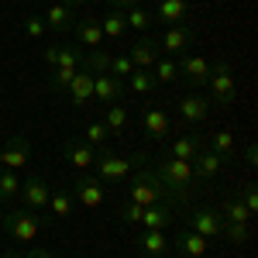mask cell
Masks as SVG:
<instances>
[{"label":"cell","mask_w":258,"mask_h":258,"mask_svg":"<svg viewBox=\"0 0 258 258\" xmlns=\"http://www.w3.org/2000/svg\"><path fill=\"white\" fill-rule=\"evenodd\" d=\"M21 258H55V255H52L48 248H38V244H35V248H28V255H21Z\"/></svg>","instance_id":"cell-45"},{"label":"cell","mask_w":258,"mask_h":258,"mask_svg":"<svg viewBox=\"0 0 258 258\" xmlns=\"http://www.w3.org/2000/svg\"><path fill=\"white\" fill-rule=\"evenodd\" d=\"M138 4H155V0H138Z\"/></svg>","instance_id":"cell-49"},{"label":"cell","mask_w":258,"mask_h":258,"mask_svg":"<svg viewBox=\"0 0 258 258\" xmlns=\"http://www.w3.org/2000/svg\"><path fill=\"white\" fill-rule=\"evenodd\" d=\"M55 69H83V48L80 45H59V66Z\"/></svg>","instance_id":"cell-33"},{"label":"cell","mask_w":258,"mask_h":258,"mask_svg":"<svg viewBox=\"0 0 258 258\" xmlns=\"http://www.w3.org/2000/svg\"><path fill=\"white\" fill-rule=\"evenodd\" d=\"M207 90H210V103L217 107H227L238 100V80H234V69L227 62H214L210 66V80H207Z\"/></svg>","instance_id":"cell-5"},{"label":"cell","mask_w":258,"mask_h":258,"mask_svg":"<svg viewBox=\"0 0 258 258\" xmlns=\"http://www.w3.org/2000/svg\"><path fill=\"white\" fill-rule=\"evenodd\" d=\"M69 193H73V200L80 203L83 210H97L100 203H103V182L97 176H90V172H83V176H76Z\"/></svg>","instance_id":"cell-10"},{"label":"cell","mask_w":258,"mask_h":258,"mask_svg":"<svg viewBox=\"0 0 258 258\" xmlns=\"http://www.w3.org/2000/svg\"><path fill=\"white\" fill-rule=\"evenodd\" d=\"M220 238H227L231 244H248L251 241V224H231V220H224Z\"/></svg>","instance_id":"cell-34"},{"label":"cell","mask_w":258,"mask_h":258,"mask_svg":"<svg viewBox=\"0 0 258 258\" xmlns=\"http://www.w3.org/2000/svg\"><path fill=\"white\" fill-rule=\"evenodd\" d=\"M103 127L110 131V135H124L127 131V124H131V114H127V107H120V103H110L107 110H103Z\"/></svg>","instance_id":"cell-25"},{"label":"cell","mask_w":258,"mask_h":258,"mask_svg":"<svg viewBox=\"0 0 258 258\" xmlns=\"http://www.w3.org/2000/svg\"><path fill=\"white\" fill-rule=\"evenodd\" d=\"M69 100H73V107H86L90 100H93V73H86V69H76V76L69 83Z\"/></svg>","instance_id":"cell-21"},{"label":"cell","mask_w":258,"mask_h":258,"mask_svg":"<svg viewBox=\"0 0 258 258\" xmlns=\"http://www.w3.org/2000/svg\"><path fill=\"white\" fill-rule=\"evenodd\" d=\"M152 172L162 179V186H165V189H169V193H172L179 203H189V197H193V186H197V176H193V162L159 155Z\"/></svg>","instance_id":"cell-2"},{"label":"cell","mask_w":258,"mask_h":258,"mask_svg":"<svg viewBox=\"0 0 258 258\" xmlns=\"http://www.w3.org/2000/svg\"><path fill=\"white\" fill-rule=\"evenodd\" d=\"M210 66H214V62L203 59V55H197V52H186V55H179V59H176L179 76L186 80V86H193V90L207 86V80H210Z\"/></svg>","instance_id":"cell-9"},{"label":"cell","mask_w":258,"mask_h":258,"mask_svg":"<svg viewBox=\"0 0 258 258\" xmlns=\"http://www.w3.org/2000/svg\"><path fill=\"white\" fill-rule=\"evenodd\" d=\"M41 62H45V69H55L59 66V45H45L41 48Z\"/></svg>","instance_id":"cell-43"},{"label":"cell","mask_w":258,"mask_h":258,"mask_svg":"<svg viewBox=\"0 0 258 258\" xmlns=\"http://www.w3.org/2000/svg\"><path fill=\"white\" fill-rule=\"evenodd\" d=\"M7 258H21V255H14V251H11V255H7Z\"/></svg>","instance_id":"cell-50"},{"label":"cell","mask_w":258,"mask_h":258,"mask_svg":"<svg viewBox=\"0 0 258 258\" xmlns=\"http://www.w3.org/2000/svg\"><path fill=\"white\" fill-rule=\"evenodd\" d=\"M107 4H110L114 11H127V7H135L138 0H107Z\"/></svg>","instance_id":"cell-46"},{"label":"cell","mask_w":258,"mask_h":258,"mask_svg":"<svg viewBox=\"0 0 258 258\" xmlns=\"http://www.w3.org/2000/svg\"><path fill=\"white\" fill-rule=\"evenodd\" d=\"M21 189V176L11 169H0V200H14Z\"/></svg>","instance_id":"cell-38"},{"label":"cell","mask_w":258,"mask_h":258,"mask_svg":"<svg viewBox=\"0 0 258 258\" xmlns=\"http://www.w3.org/2000/svg\"><path fill=\"white\" fill-rule=\"evenodd\" d=\"M141 210H145V207H138V203H131V200H124V203H120V224H124V227H135V224H141Z\"/></svg>","instance_id":"cell-39"},{"label":"cell","mask_w":258,"mask_h":258,"mask_svg":"<svg viewBox=\"0 0 258 258\" xmlns=\"http://www.w3.org/2000/svg\"><path fill=\"white\" fill-rule=\"evenodd\" d=\"M207 148H210V152H217L220 159H234V135H231V131H224V127H220V131H210V138H207Z\"/></svg>","instance_id":"cell-30"},{"label":"cell","mask_w":258,"mask_h":258,"mask_svg":"<svg viewBox=\"0 0 258 258\" xmlns=\"http://www.w3.org/2000/svg\"><path fill=\"white\" fill-rule=\"evenodd\" d=\"M124 182H127V200L138 203V207H152V203H169V207H172V203H179V200L162 186V179L152 172V165H138Z\"/></svg>","instance_id":"cell-3"},{"label":"cell","mask_w":258,"mask_h":258,"mask_svg":"<svg viewBox=\"0 0 258 258\" xmlns=\"http://www.w3.org/2000/svg\"><path fill=\"white\" fill-rule=\"evenodd\" d=\"M124 86H127V90H135V93H152V90H155V76H152L148 69H135V73L127 76Z\"/></svg>","instance_id":"cell-35"},{"label":"cell","mask_w":258,"mask_h":258,"mask_svg":"<svg viewBox=\"0 0 258 258\" xmlns=\"http://www.w3.org/2000/svg\"><path fill=\"white\" fill-rule=\"evenodd\" d=\"M100 31H103V38L120 41L127 35V18H124V11H110L107 18H100Z\"/></svg>","instance_id":"cell-27"},{"label":"cell","mask_w":258,"mask_h":258,"mask_svg":"<svg viewBox=\"0 0 258 258\" xmlns=\"http://www.w3.org/2000/svg\"><path fill=\"white\" fill-rule=\"evenodd\" d=\"M4 152V169H11V172H18V169H24L28 165V155H31V141H28V135H11L7 138V145L0 148Z\"/></svg>","instance_id":"cell-12"},{"label":"cell","mask_w":258,"mask_h":258,"mask_svg":"<svg viewBox=\"0 0 258 258\" xmlns=\"http://www.w3.org/2000/svg\"><path fill=\"white\" fill-rule=\"evenodd\" d=\"M48 214L55 220L69 217V214H73V193H69V189H52V193H48Z\"/></svg>","instance_id":"cell-31"},{"label":"cell","mask_w":258,"mask_h":258,"mask_svg":"<svg viewBox=\"0 0 258 258\" xmlns=\"http://www.w3.org/2000/svg\"><path fill=\"white\" fill-rule=\"evenodd\" d=\"M0 4H4V0H0Z\"/></svg>","instance_id":"cell-53"},{"label":"cell","mask_w":258,"mask_h":258,"mask_svg":"<svg viewBox=\"0 0 258 258\" xmlns=\"http://www.w3.org/2000/svg\"><path fill=\"white\" fill-rule=\"evenodd\" d=\"M127 93V86L124 80L117 76H110V73H103V76H93V100H100L103 107H110V103H120Z\"/></svg>","instance_id":"cell-13"},{"label":"cell","mask_w":258,"mask_h":258,"mask_svg":"<svg viewBox=\"0 0 258 258\" xmlns=\"http://www.w3.org/2000/svg\"><path fill=\"white\" fill-rule=\"evenodd\" d=\"M138 248H141L148 258L165 255V251H169V238H165L162 231H148V227H145V231H141V238H138Z\"/></svg>","instance_id":"cell-28"},{"label":"cell","mask_w":258,"mask_h":258,"mask_svg":"<svg viewBox=\"0 0 258 258\" xmlns=\"http://www.w3.org/2000/svg\"><path fill=\"white\" fill-rule=\"evenodd\" d=\"M152 14H155V24H165V28H172V24H186L189 4H186V0H155Z\"/></svg>","instance_id":"cell-15"},{"label":"cell","mask_w":258,"mask_h":258,"mask_svg":"<svg viewBox=\"0 0 258 258\" xmlns=\"http://www.w3.org/2000/svg\"><path fill=\"white\" fill-rule=\"evenodd\" d=\"M155 258H169V255H155Z\"/></svg>","instance_id":"cell-51"},{"label":"cell","mask_w":258,"mask_h":258,"mask_svg":"<svg viewBox=\"0 0 258 258\" xmlns=\"http://www.w3.org/2000/svg\"><path fill=\"white\" fill-rule=\"evenodd\" d=\"M207 148V138L203 135H182V138H176L162 155H169V159H182V162H193Z\"/></svg>","instance_id":"cell-17"},{"label":"cell","mask_w":258,"mask_h":258,"mask_svg":"<svg viewBox=\"0 0 258 258\" xmlns=\"http://www.w3.org/2000/svg\"><path fill=\"white\" fill-rule=\"evenodd\" d=\"M124 55L135 62V69H148V73H152V66H155V59H159V45H155L152 35H141Z\"/></svg>","instance_id":"cell-16"},{"label":"cell","mask_w":258,"mask_h":258,"mask_svg":"<svg viewBox=\"0 0 258 258\" xmlns=\"http://www.w3.org/2000/svg\"><path fill=\"white\" fill-rule=\"evenodd\" d=\"M244 165H248V169H255V165H258V148H255V141L244 148Z\"/></svg>","instance_id":"cell-44"},{"label":"cell","mask_w":258,"mask_h":258,"mask_svg":"<svg viewBox=\"0 0 258 258\" xmlns=\"http://www.w3.org/2000/svg\"><path fill=\"white\" fill-rule=\"evenodd\" d=\"M124 18H127V28H135V31H148V28L155 24V14H152L148 4H135V7H127Z\"/></svg>","instance_id":"cell-29"},{"label":"cell","mask_w":258,"mask_h":258,"mask_svg":"<svg viewBox=\"0 0 258 258\" xmlns=\"http://www.w3.org/2000/svg\"><path fill=\"white\" fill-rule=\"evenodd\" d=\"M21 203H24V210H35V214H48V193H52V186H48V179L45 176H28L21 179Z\"/></svg>","instance_id":"cell-7"},{"label":"cell","mask_w":258,"mask_h":258,"mask_svg":"<svg viewBox=\"0 0 258 258\" xmlns=\"http://www.w3.org/2000/svg\"><path fill=\"white\" fill-rule=\"evenodd\" d=\"M0 169H4V152H0Z\"/></svg>","instance_id":"cell-48"},{"label":"cell","mask_w":258,"mask_h":258,"mask_svg":"<svg viewBox=\"0 0 258 258\" xmlns=\"http://www.w3.org/2000/svg\"><path fill=\"white\" fill-rule=\"evenodd\" d=\"M148 155L145 152H131V155H114L107 145L97 148V155H93V169H97V179L100 182H107V186H117L124 179L131 176L138 165H148Z\"/></svg>","instance_id":"cell-1"},{"label":"cell","mask_w":258,"mask_h":258,"mask_svg":"<svg viewBox=\"0 0 258 258\" xmlns=\"http://www.w3.org/2000/svg\"><path fill=\"white\" fill-rule=\"evenodd\" d=\"M45 28H52V31H73V24H76V11L69 7V4H52L48 11H45Z\"/></svg>","instance_id":"cell-23"},{"label":"cell","mask_w":258,"mask_h":258,"mask_svg":"<svg viewBox=\"0 0 258 258\" xmlns=\"http://www.w3.org/2000/svg\"><path fill=\"white\" fill-rule=\"evenodd\" d=\"M4 231L11 234V241H18V244H31V241H38L41 227H48L52 217H38L35 210H4Z\"/></svg>","instance_id":"cell-4"},{"label":"cell","mask_w":258,"mask_h":258,"mask_svg":"<svg viewBox=\"0 0 258 258\" xmlns=\"http://www.w3.org/2000/svg\"><path fill=\"white\" fill-rule=\"evenodd\" d=\"M21 24H24V35H28V38H35V41L45 38V21H41L38 14H28Z\"/></svg>","instance_id":"cell-41"},{"label":"cell","mask_w":258,"mask_h":258,"mask_svg":"<svg viewBox=\"0 0 258 258\" xmlns=\"http://www.w3.org/2000/svg\"><path fill=\"white\" fill-rule=\"evenodd\" d=\"M73 31H76V38H80V48H100L103 45V31H100V21L93 18H80L73 24Z\"/></svg>","instance_id":"cell-24"},{"label":"cell","mask_w":258,"mask_h":258,"mask_svg":"<svg viewBox=\"0 0 258 258\" xmlns=\"http://www.w3.org/2000/svg\"><path fill=\"white\" fill-rule=\"evenodd\" d=\"M0 220H4V210H0Z\"/></svg>","instance_id":"cell-52"},{"label":"cell","mask_w":258,"mask_h":258,"mask_svg":"<svg viewBox=\"0 0 258 258\" xmlns=\"http://www.w3.org/2000/svg\"><path fill=\"white\" fill-rule=\"evenodd\" d=\"M179 117L186 120V124H203V120L210 117V100L200 97V93L182 97V100H179Z\"/></svg>","instance_id":"cell-20"},{"label":"cell","mask_w":258,"mask_h":258,"mask_svg":"<svg viewBox=\"0 0 258 258\" xmlns=\"http://www.w3.org/2000/svg\"><path fill=\"white\" fill-rule=\"evenodd\" d=\"M110 138V131L103 127V120H93V124H86V131H83V141L90 145V148H103Z\"/></svg>","instance_id":"cell-36"},{"label":"cell","mask_w":258,"mask_h":258,"mask_svg":"<svg viewBox=\"0 0 258 258\" xmlns=\"http://www.w3.org/2000/svg\"><path fill=\"white\" fill-rule=\"evenodd\" d=\"M182 224L193 227L200 238H207V241L220 238V231H224V217H220V210H214V207H193V210H186L182 214Z\"/></svg>","instance_id":"cell-6"},{"label":"cell","mask_w":258,"mask_h":258,"mask_svg":"<svg viewBox=\"0 0 258 258\" xmlns=\"http://www.w3.org/2000/svg\"><path fill=\"white\" fill-rule=\"evenodd\" d=\"M138 124H141V131H145V138H152V141H165L172 135V120L159 107H145L138 114Z\"/></svg>","instance_id":"cell-11"},{"label":"cell","mask_w":258,"mask_h":258,"mask_svg":"<svg viewBox=\"0 0 258 258\" xmlns=\"http://www.w3.org/2000/svg\"><path fill=\"white\" fill-rule=\"evenodd\" d=\"M220 217L231 220V224H251V220H255V214H251V210H248V207H244V203L238 200V193H234V197L224 200V207H220Z\"/></svg>","instance_id":"cell-26"},{"label":"cell","mask_w":258,"mask_h":258,"mask_svg":"<svg viewBox=\"0 0 258 258\" xmlns=\"http://www.w3.org/2000/svg\"><path fill=\"white\" fill-rule=\"evenodd\" d=\"M238 200L251 210V214H258V193H255V186L248 182V186H241V193H238Z\"/></svg>","instance_id":"cell-42"},{"label":"cell","mask_w":258,"mask_h":258,"mask_svg":"<svg viewBox=\"0 0 258 258\" xmlns=\"http://www.w3.org/2000/svg\"><path fill=\"white\" fill-rule=\"evenodd\" d=\"M62 4H69V7L76 11V7H83V4H86V0H62Z\"/></svg>","instance_id":"cell-47"},{"label":"cell","mask_w":258,"mask_h":258,"mask_svg":"<svg viewBox=\"0 0 258 258\" xmlns=\"http://www.w3.org/2000/svg\"><path fill=\"white\" fill-rule=\"evenodd\" d=\"M193 41H197V35H193L189 24H172V28H165V35L155 45H159V52H165L169 59H179V55H186L193 48Z\"/></svg>","instance_id":"cell-8"},{"label":"cell","mask_w":258,"mask_h":258,"mask_svg":"<svg viewBox=\"0 0 258 258\" xmlns=\"http://www.w3.org/2000/svg\"><path fill=\"white\" fill-rule=\"evenodd\" d=\"M227 165V159H220L217 152H210V148H203L197 159H193V176L197 182H210V179L220 176V169Z\"/></svg>","instance_id":"cell-19"},{"label":"cell","mask_w":258,"mask_h":258,"mask_svg":"<svg viewBox=\"0 0 258 258\" xmlns=\"http://www.w3.org/2000/svg\"><path fill=\"white\" fill-rule=\"evenodd\" d=\"M172 220H176V214L169 203H152L141 210V227H148V231H165Z\"/></svg>","instance_id":"cell-22"},{"label":"cell","mask_w":258,"mask_h":258,"mask_svg":"<svg viewBox=\"0 0 258 258\" xmlns=\"http://www.w3.org/2000/svg\"><path fill=\"white\" fill-rule=\"evenodd\" d=\"M62 155H66V162L73 165V169H80V172H86L90 165H93V155H97V148H90L83 138H66L62 141Z\"/></svg>","instance_id":"cell-14"},{"label":"cell","mask_w":258,"mask_h":258,"mask_svg":"<svg viewBox=\"0 0 258 258\" xmlns=\"http://www.w3.org/2000/svg\"><path fill=\"white\" fill-rule=\"evenodd\" d=\"M131 73H135V62L127 59V55H110V76L124 80V76H131Z\"/></svg>","instance_id":"cell-40"},{"label":"cell","mask_w":258,"mask_h":258,"mask_svg":"<svg viewBox=\"0 0 258 258\" xmlns=\"http://www.w3.org/2000/svg\"><path fill=\"white\" fill-rule=\"evenodd\" d=\"M152 76H155V83H172V80H179L176 59H155V66H152Z\"/></svg>","instance_id":"cell-37"},{"label":"cell","mask_w":258,"mask_h":258,"mask_svg":"<svg viewBox=\"0 0 258 258\" xmlns=\"http://www.w3.org/2000/svg\"><path fill=\"white\" fill-rule=\"evenodd\" d=\"M207 248H210V241L200 238L193 227H186V224L179 227V234H176V251H179L182 258H203V255H207Z\"/></svg>","instance_id":"cell-18"},{"label":"cell","mask_w":258,"mask_h":258,"mask_svg":"<svg viewBox=\"0 0 258 258\" xmlns=\"http://www.w3.org/2000/svg\"><path fill=\"white\" fill-rule=\"evenodd\" d=\"M83 69H86V73H93V76H103V73H110V52H103V48L83 52Z\"/></svg>","instance_id":"cell-32"}]
</instances>
